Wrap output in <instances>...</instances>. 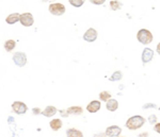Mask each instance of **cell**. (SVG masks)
<instances>
[{
    "label": "cell",
    "instance_id": "6da1fadb",
    "mask_svg": "<svg viewBox=\"0 0 160 137\" xmlns=\"http://www.w3.org/2000/svg\"><path fill=\"white\" fill-rule=\"evenodd\" d=\"M144 123H145V119H144L142 116L137 115V116L130 117V118L127 120L126 127H127V129L133 130H133H138V129H140L141 127H143Z\"/></svg>",
    "mask_w": 160,
    "mask_h": 137
},
{
    "label": "cell",
    "instance_id": "7a4b0ae2",
    "mask_svg": "<svg viewBox=\"0 0 160 137\" xmlns=\"http://www.w3.org/2000/svg\"><path fill=\"white\" fill-rule=\"evenodd\" d=\"M137 38L141 44L143 45H148L153 42V34L151 33V31L146 29H141L137 34Z\"/></svg>",
    "mask_w": 160,
    "mask_h": 137
},
{
    "label": "cell",
    "instance_id": "3957f363",
    "mask_svg": "<svg viewBox=\"0 0 160 137\" xmlns=\"http://www.w3.org/2000/svg\"><path fill=\"white\" fill-rule=\"evenodd\" d=\"M48 10L55 16H61L65 13V6L62 3H51L49 5Z\"/></svg>",
    "mask_w": 160,
    "mask_h": 137
},
{
    "label": "cell",
    "instance_id": "277c9868",
    "mask_svg": "<svg viewBox=\"0 0 160 137\" xmlns=\"http://www.w3.org/2000/svg\"><path fill=\"white\" fill-rule=\"evenodd\" d=\"M13 62L18 67H24L27 63V55L24 52H16L13 55Z\"/></svg>",
    "mask_w": 160,
    "mask_h": 137
},
{
    "label": "cell",
    "instance_id": "5b68a950",
    "mask_svg": "<svg viewBox=\"0 0 160 137\" xmlns=\"http://www.w3.org/2000/svg\"><path fill=\"white\" fill-rule=\"evenodd\" d=\"M19 21L24 27H31L34 23V18L31 13H23L19 16Z\"/></svg>",
    "mask_w": 160,
    "mask_h": 137
},
{
    "label": "cell",
    "instance_id": "8992f818",
    "mask_svg": "<svg viewBox=\"0 0 160 137\" xmlns=\"http://www.w3.org/2000/svg\"><path fill=\"white\" fill-rule=\"evenodd\" d=\"M12 110H13V112L16 113L17 115H23L27 112L28 108L24 102L15 101V102H13V104H12Z\"/></svg>",
    "mask_w": 160,
    "mask_h": 137
},
{
    "label": "cell",
    "instance_id": "52a82bcc",
    "mask_svg": "<svg viewBox=\"0 0 160 137\" xmlns=\"http://www.w3.org/2000/svg\"><path fill=\"white\" fill-rule=\"evenodd\" d=\"M97 38V31L93 28H90L89 30H86V32L83 34V39L85 42L92 43L94 40H96Z\"/></svg>",
    "mask_w": 160,
    "mask_h": 137
},
{
    "label": "cell",
    "instance_id": "ba28073f",
    "mask_svg": "<svg viewBox=\"0 0 160 137\" xmlns=\"http://www.w3.org/2000/svg\"><path fill=\"white\" fill-rule=\"evenodd\" d=\"M122 133V129L118 125H112V127L107 128L106 130V135L109 137H118Z\"/></svg>",
    "mask_w": 160,
    "mask_h": 137
},
{
    "label": "cell",
    "instance_id": "9c48e42d",
    "mask_svg": "<svg viewBox=\"0 0 160 137\" xmlns=\"http://www.w3.org/2000/svg\"><path fill=\"white\" fill-rule=\"evenodd\" d=\"M154 57V51L151 48H145L142 53V62L143 63H150Z\"/></svg>",
    "mask_w": 160,
    "mask_h": 137
},
{
    "label": "cell",
    "instance_id": "30bf717a",
    "mask_svg": "<svg viewBox=\"0 0 160 137\" xmlns=\"http://www.w3.org/2000/svg\"><path fill=\"white\" fill-rule=\"evenodd\" d=\"M99 110H100V101H96V100L91 101L86 106V111L89 113H97Z\"/></svg>",
    "mask_w": 160,
    "mask_h": 137
},
{
    "label": "cell",
    "instance_id": "8fae6325",
    "mask_svg": "<svg viewBox=\"0 0 160 137\" xmlns=\"http://www.w3.org/2000/svg\"><path fill=\"white\" fill-rule=\"evenodd\" d=\"M106 108H107L108 111L110 112H115L118 108V103L115 99H111L110 98L109 100H107V104H106Z\"/></svg>",
    "mask_w": 160,
    "mask_h": 137
},
{
    "label": "cell",
    "instance_id": "7c38bea8",
    "mask_svg": "<svg viewBox=\"0 0 160 137\" xmlns=\"http://www.w3.org/2000/svg\"><path fill=\"white\" fill-rule=\"evenodd\" d=\"M41 113H42V114L44 115V116H46V117H51V116H55V115L57 114V108H56L55 106L49 105Z\"/></svg>",
    "mask_w": 160,
    "mask_h": 137
},
{
    "label": "cell",
    "instance_id": "4fadbf2b",
    "mask_svg": "<svg viewBox=\"0 0 160 137\" xmlns=\"http://www.w3.org/2000/svg\"><path fill=\"white\" fill-rule=\"evenodd\" d=\"M19 16H20V14H18V13H13V14H10L6 17L5 21L9 25H14L15 22H17L19 20Z\"/></svg>",
    "mask_w": 160,
    "mask_h": 137
},
{
    "label": "cell",
    "instance_id": "5bb4252c",
    "mask_svg": "<svg viewBox=\"0 0 160 137\" xmlns=\"http://www.w3.org/2000/svg\"><path fill=\"white\" fill-rule=\"evenodd\" d=\"M82 112H83V110H82L81 106H72V108L66 110L67 115H81Z\"/></svg>",
    "mask_w": 160,
    "mask_h": 137
},
{
    "label": "cell",
    "instance_id": "9a60e30c",
    "mask_svg": "<svg viewBox=\"0 0 160 137\" xmlns=\"http://www.w3.org/2000/svg\"><path fill=\"white\" fill-rule=\"evenodd\" d=\"M49 125H50L51 130H53V131H58V130L61 129V127H62V121L60 120V119H53V120L50 121Z\"/></svg>",
    "mask_w": 160,
    "mask_h": 137
},
{
    "label": "cell",
    "instance_id": "2e32d148",
    "mask_svg": "<svg viewBox=\"0 0 160 137\" xmlns=\"http://www.w3.org/2000/svg\"><path fill=\"white\" fill-rule=\"evenodd\" d=\"M15 46H16V42L13 39H9L4 43V49H5V51H8V52L12 51L13 49L15 48Z\"/></svg>",
    "mask_w": 160,
    "mask_h": 137
},
{
    "label": "cell",
    "instance_id": "e0dca14e",
    "mask_svg": "<svg viewBox=\"0 0 160 137\" xmlns=\"http://www.w3.org/2000/svg\"><path fill=\"white\" fill-rule=\"evenodd\" d=\"M66 135L68 137H82V132L78 131L76 129H70L66 131Z\"/></svg>",
    "mask_w": 160,
    "mask_h": 137
},
{
    "label": "cell",
    "instance_id": "ac0fdd59",
    "mask_svg": "<svg viewBox=\"0 0 160 137\" xmlns=\"http://www.w3.org/2000/svg\"><path fill=\"white\" fill-rule=\"evenodd\" d=\"M122 2H120L118 0H112L111 2H110V8H111V10L113 11H118L120 10L121 8H122Z\"/></svg>",
    "mask_w": 160,
    "mask_h": 137
},
{
    "label": "cell",
    "instance_id": "d6986e66",
    "mask_svg": "<svg viewBox=\"0 0 160 137\" xmlns=\"http://www.w3.org/2000/svg\"><path fill=\"white\" fill-rule=\"evenodd\" d=\"M110 98H111V95H110V93H108V91H101V93L99 94V99H100L101 101H107Z\"/></svg>",
    "mask_w": 160,
    "mask_h": 137
},
{
    "label": "cell",
    "instance_id": "ffe728a7",
    "mask_svg": "<svg viewBox=\"0 0 160 137\" xmlns=\"http://www.w3.org/2000/svg\"><path fill=\"white\" fill-rule=\"evenodd\" d=\"M123 78V74L121 71H115L110 78V81H120Z\"/></svg>",
    "mask_w": 160,
    "mask_h": 137
},
{
    "label": "cell",
    "instance_id": "44dd1931",
    "mask_svg": "<svg viewBox=\"0 0 160 137\" xmlns=\"http://www.w3.org/2000/svg\"><path fill=\"white\" fill-rule=\"evenodd\" d=\"M70 3L75 8H80L84 3V0H70Z\"/></svg>",
    "mask_w": 160,
    "mask_h": 137
},
{
    "label": "cell",
    "instance_id": "7402d4cb",
    "mask_svg": "<svg viewBox=\"0 0 160 137\" xmlns=\"http://www.w3.org/2000/svg\"><path fill=\"white\" fill-rule=\"evenodd\" d=\"M91 3L96 4V5H100V4H104L106 2V0H90Z\"/></svg>",
    "mask_w": 160,
    "mask_h": 137
},
{
    "label": "cell",
    "instance_id": "603a6c76",
    "mask_svg": "<svg viewBox=\"0 0 160 137\" xmlns=\"http://www.w3.org/2000/svg\"><path fill=\"white\" fill-rule=\"evenodd\" d=\"M148 121H150L151 125H154V123H156V121H157V117L155 116V115H151L150 118H148Z\"/></svg>",
    "mask_w": 160,
    "mask_h": 137
},
{
    "label": "cell",
    "instance_id": "cb8c5ba5",
    "mask_svg": "<svg viewBox=\"0 0 160 137\" xmlns=\"http://www.w3.org/2000/svg\"><path fill=\"white\" fill-rule=\"evenodd\" d=\"M154 130H155V131H156L158 134H160V123H156V125H155Z\"/></svg>",
    "mask_w": 160,
    "mask_h": 137
},
{
    "label": "cell",
    "instance_id": "d4e9b609",
    "mask_svg": "<svg viewBox=\"0 0 160 137\" xmlns=\"http://www.w3.org/2000/svg\"><path fill=\"white\" fill-rule=\"evenodd\" d=\"M32 113H33L34 115H38V114H41V110L38 108H35L32 110Z\"/></svg>",
    "mask_w": 160,
    "mask_h": 137
},
{
    "label": "cell",
    "instance_id": "484cf974",
    "mask_svg": "<svg viewBox=\"0 0 160 137\" xmlns=\"http://www.w3.org/2000/svg\"><path fill=\"white\" fill-rule=\"evenodd\" d=\"M156 108V105H155V104H151L150 103V104H146V105L143 106V108Z\"/></svg>",
    "mask_w": 160,
    "mask_h": 137
},
{
    "label": "cell",
    "instance_id": "4316f807",
    "mask_svg": "<svg viewBox=\"0 0 160 137\" xmlns=\"http://www.w3.org/2000/svg\"><path fill=\"white\" fill-rule=\"evenodd\" d=\"M156 50H157V52H158L159 54H160V43H159L158 45H157V49H156Z\"/></svg>",
    "mask_w": 160,
    "mask_h": 137
},
{
    "label": "cell",
    "instance_id": "83f0119b",
    "mask_svg": "<svg viewBox=\"0 0 160 137\" xmlns=\"http://www.w3.org/2000/svg\"><path fill=\"white\" fill-rule=\"evenodd\" d=\"M140 136H147V133H142Z\"/></svg>",
    "mask_w": 160,
    "mask_h": 137
},
{
    "label": "cell",
    "instance_id": "f1b7e54d",
    "mask_svg": "<svg viewBox=\"0 0 160 137\" xmlns=\"http://www.w3.org/2000/svg\"><path fill=\"white\" fill-rule=\"evenodd\" d=\"M159 110H160V108H159Z\"/></svg>",
    "mask_w": 160,
    "mask_h": 137
}]
</instances>
